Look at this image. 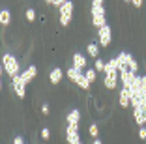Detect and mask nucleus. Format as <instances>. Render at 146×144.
Here are the masks:
<instances>
[{"mask_svg":"<svg viewBox=\"0 0 146 144\" xmlns=\"http://www.w3.org/2000/svg\"><path fill=\"white\" fill-rule=\"evenodd\" d=\"M2 62H4L6 73L13 79V77L19 73V62L15 60V56H13V54H4V56H2Z\"/></svg>","mask_w":146,"mask_h":144,"instance_id":"f257e3e1","label":"nucleus"},{"mask_svg":"<svg viewBox=\"0 0 146 144\" xmlns=\"http://www.w3.org/2000/svg\"><path fill=\"white\" fill-rule=\"evenodd\" d=\"M25 88H26V82L23 81L21 75H15L13 77V90H15V94H17L19 98H25Z\"/></svg>","mask_w":146,"mask_h":144,"instance_id":"f03ea898","label":"nucleus"},{"mask_svg":"<svg viewBox=\"0 0 146 144\" xmlns=\"http://www.w3.org/2000/svg\"><path fill=\"white\" fill-rule=\"evenodd\" d=\"M79 123H68V131H66V135H68V142L69 144H75L79 139Z\"/></svg>","mask_w":146,"mask_h":144,"instance_id":"7ed1b4c3","label":"nucleus"},{"mask_svg":"<svg viewBox=\"0 0 146 144\" xmlns=\"http://www.w3.org/2000/svg\"><path fill=\"white\" fill-rule=\"evenodd\" d=\"M133 116H135V122H137L139 125H146V109L144 107H135Z\"/></svg>","mask_w":146,"mask_h":144,"instance_id":"20e7f679","label":"nucleus"},{"mask_svg":"<svg viewBox=\"0 0 146 144\" xmlns=\"http://www.w3.org/2000/svg\"><path fill=\"white\" fill-rule=\"evenodd\" d=\"M99 43H101V45H105V47L111 43V28H109L107 25L99 28Z\"/></svg>","mask_w":146,"mask_h":144,"instance_id":"39448f33","label":"nucleus"},{"mask_svg":"<svg viewBox=\"0 0 146 144\" xmlns=\"http://www.w3.org/2000/svg\"><path fill=\"white\" fill-rule=\"evenodd\" d=\"M120 79H122V82H124V86H131V84H133V81L137 79V75H135L133 71H129V69H127V71H122L120 73Z\"/></svg>","mask_w":146,"mask_h":144,"instance_id":"423d86ee","label":"nucleus"},{"mask_svg":"<svg viewBox=\"0 0 146 144\" xmlns=\"http://www.w3.org/2000/svg\"><path fill=\"white\" fill-rule=\"evenodd\" d=\"M116 60H118V73L122 71H127V52H120V54L116 56Z\"/></svg>","mask_w":146,"mask_h":144,"instance_id":"0eeeda50","label":"nucleus"},{"mask_svg":"<svg viewBox=\"0 0 146 144\" xmlns=\"http://www.w3.org/2000/svg\"><path fill=\"white\" fill-rule=\"evenodd\" d=\"M36 75H38V69H36V66H30V68H28V69H25V71L21 73L23 81H25L26 84H28V82H30V81H32V79H34Z\"/></svg>","mask_w":146,"mask_h":144,"instance_id":"6e6552de","label":"nucleus"},{"mask_svg":"<svg viewBox=\"0 0 146 144\" xmlns=\"http://www.w3.org/2000/svg\"><path fill=\"white\" fill-rule=\"evenodd\" d=\"M116 82H118V75H116V73H107V75H105V86H107L109 90H114Z\"/></svg>","mask_w":146,"mask_h":144,"instance_id":"1a4fd4ad","label":"nucleus"},{"mask_svg":"<svg viewBox=\"0 0 146 144\" xmlns=\"http://www.w3.org/2000/svg\"><path fill=\"white\" fill-rule=\"evenodd\" d=\"M84 66H86V58L82 54H79V52H75V54H73V68L82 69Z\"/></svg>","mask_w":146,"mask_h":144,"instance_id":"9d476101","label":"nucleus"},{"mask_svg":"<svg viewBox=\"0 0 146 144\" xmlns=\"http://www.w3.org/2000/svg\"><path fill=\"white\" fill-rule=\"evenodd\" d=\"M107 73H118V60H109L107 64H105V75Z\"/></svg>","mask_w":146,"mask_h":144,"instance_id":"9b49d317","label":"nucleus"},{"mask_svg":"<svg viewBox=\"0 0 146 144\" xmlns=\"http://www.w3.org/2000/svg\"><path fill=\"white\" fill-rule=\"evenodd\" d=\"M82 75H84V73H82L81 69H77V68H69V69H68V77L71 79L73 82H77V81L81 79Z\"/></svg>","mask_w":146,"mask_h":144,"instance_id":"f8f14e48","label":"nucleus"},{"mask_svg":"<svg viewBox=\"0 0 146 144\" xmlns=\"http://www.w3.org/2000/svg\"><path fill=\"white\" fill-rule=\"evenodd\" d=\"M49 79H51L52 84L60 82V79H62V69H60V68H54V69L51 71V75H49Z\"/></svg>","mask_w":146,"mask_h":144,"instance_id":"ddd939ff","label":"nucleus"},{"mask_svg":"<svg viewBox=\"0 0 146 144\" xmlns=\"http://www.w3.org/2000/svg\"><path fill=\"white\" fill-rule=\"evenodd\" d=\"M71 11H73V2H71V0H66L64 4L60 6V13H64V15H71Z\"/></svg>","mask_w":146,"mask_h":144,"instance_id":"4468645a","label":"nucleus"},{"mask_svg":"<svg viewBox=\"0 0 146 144\" xmlns=\"http://www.w3.org/2000/svg\"><path fill=\"white\" fill-rule=\"evenodd\" d=\"M79 120H81V112H79L77 109L71 110L68 114V123H79Z\"/></svg>","mask_w":146,"mask_h":144,"instance_id":"2eb2a0df","label":"nucleus"},{"mask_svg":"<svg viewBox=\"0 0 146 144\" xmlns=\"http://www.w3.org/2000/svg\"><path fill=\"white\" fill-rule=\"evenodd\" d=\"M127 68H129V71H133V73H137V69H139V64H137V60L133 58V56L127 52Z\"/></svg>","mask_w":146,"mask_h":144,"instance_id":"dca6fc26","label":"nucleus"},{"mask_svg":"<svg viewBox=\"0 0 146 144\" xmlns=\"http://www.w3.org/2000/svg\"><path fill=\"white\" fill-rule=\"evenodd\" d=\"M92 23H94V26H98V28L107 25V23H105V15H92Z\"/></svg>","mask_w":146,"mask_h":144,"instance_id":"f3484780","label":"nucleus"},{"mask_svg":"<svg viewBox=\"0 0 146 144\" xmlns=\"http://www.w3.org/2000/svg\"><path fill=\"white\" fill-rule=\"evenodd\" d=\"M9 21H11V13L8 11V9H2V11H0V23H2V25H9Z\"/></svg>","mask_w":146,"mask_h":144,"instance_id":"a211bd4d","label":"nucleus"},{"mask_svg":"<svg viewBox=\"0 0 146 144\" xmlns=\"http://www.w3.org/2000/svg\"><path fill=\"white\" fill-rule=\"evenodd\" d=\"M120 105L124 107V109H125V107H129V105H131V98H129V96L124 92V90L120 92Z\"/></svg>","mask_w":146,"mask_h":144,"instance_id":"6ab92c4d","label":"nucleus"},{"mask_svg":"<svg viewBox=\"0 0 146 144\" xmlns=\"http://www.w3.org/2000/svg\"><path fill=\"white\" fill-rule=\"evenodd\" d=\"M88 54L94 56V58H98V54H99V47L96 45V43H90V45H88Z\"/></svg>","mask_w":146,"mask_h":144,"instance_id":"aec40b11","label":"nucleus"},{"mask_svg":"<svg viewBox=\"0 0 146 144\" xmlns=\"http://www.w3.org/2000/svg\"><path fill=\"white\" fill-rule=\"evenodd\" d=\"M77 84H79V86H81V88H82V90H88V88H90V81H88V79H86V77H84V75H82V77H81V79H79V81H77Z\"/></svg>","mask_w":146,"mask_h":144,"instance_id":"412c9836","label":"nucleus"},{"mask_svg":"<svg viewBox=\"0 0 146 144\" xmlns=\"http://www.w3.org/2000/svg\"><path fill=\"white\" fill-rule=\"evenodd\" d=\"M92 15H105L103 6H92Z\"/></svg>","mask_w":146,"mask_h":144,"instance_id":"4be33fe9","label":"nucleus"},{"mask_svg":"<svg viewBox=\"0 0 146 144\" xmlns=\"http://www.w3.org/2000/svg\"><path fill=\"white\" fill-rule=\"evenodd\" d=\"M69 23H71V15H64V13H60V25L68 26Z\"/></svg>","mask_w":146,"mask_h":144,"instance_id":"5701e85b","label":"nucleus"},{"mask_svg":"<svg viewBox=\"0 0 146 144\" xmlns=\"http://www.w3.org/2000/svg\"><path fill=\"white\" fill-rule=\"evenodd\" d=\"M84 77H86V79H88V81H96V69H88V71H86L84 73Z\"/></svg>","mask_w":146,"mask_h":144,"instance_id":"b1692460","label":"nucleus"},{"mask_svg":"<svg viewBox=\"0 0 146 144\" xmlns=\"http://www.w3.org/2000/svg\"><path fill=\"white\" fill-rule=\"evenodd\" d=\"M96 71H105V64L98 58H96Z\"/></svg>","mask_w":146,"mask_h":144,"instance_id":"393cba45","label":"nucleus"},{"mask_svg":"<svg viewBox=\"0 0 146 144\" xmlns=\"http://www.w3.org/2000/svg\"><path fill=\"white\" fill-rule=\"evenodd\" d=\"M26 19H28V21H34V19H36V11H34V9H26Z\"/></svg>","mask_w":146,"mask_h":144,"instance_id":"a878e982","label":"nucleus"},{"mask_svg":"<svg viewBox=\"0 0 146 144\" xmlns=\"http://www.w3.org/2000/svg\"><path fill=\"white\" fill-rule=\"evenodd\" d=\"M139 137H141V140L146 139V125H141V129H139Z\"/></svg>","mask_w":146,"mask_h":144,"instance_id":"bb28decb","label":"nucleus"},{"mask_svg":"<svg viewBox=\"0 0 146 144\" xmlns=\"http://www.w3.org/2000/svg\"><path fill=\"white\" fill-rule=\"evenodd\" d=\"M98 133H99L98 131V125H90V135L94 137V139H98Z\"/></svg>","mask_w":146,"mask_h":144,"instance_id":"cd10ccee","label":"nucleus"},{"mask_svg":"<svg viewBox=\"0 0 146 144\" xmlns=\"http://www.w3.org/2000/svg\"><path fill=\"white\" fill-rule=\"evenodd\" d=\"M139 82H141V90L146 92V77H139Z\"/></svg>","mask_w":146,"mask_h":144,"instance_id":"c85d7f7f","label":"nucleus"},{"mask_svg":"<svg viewBox=\"0 0 146 144\" xmlns=\"http://www.w3.org/2000/svg\"><path fill=\"white\" fill-rule=\"evenodd\" d=\"M49 137H51V133H49V129H47V127H43V129H41V139H45V140H47Z\"/></svg>","mask_w":146,"mask_h":144,"instance_id":"c756f323","label":"nucleus"},{"mask_svg":"<svg viewBox=\"0 0 146 144\" xmlns=\"http://www.w3.org/2000/svg\"><path fill=\"white\" fill-rule=\"evenodd\" d=\"M41 110H43V114H49V105H47V103H43V105H41Z\"/></svg>","mask_w":146,"mask_h":144,"instance_id":"7c9ffc66","label":"nucleus"},{"mask_svg":"<svg viewBox=\"0 0 146 144\" xmlns=\"http://www.w3.org/2000/svg\"><path fill=\"white\" fill-rule=\"evenodd\" d=\"M13 144H25L23 142V137H15V139H13Z\"/></svg>","mask_w":146,"mask_h":144,"instance_id":"2f4dec72","label":"nucleus"},{"mask_svg":"<svg viewBox=\"0 0 146 144\" xmlns=\"http://www.w3.org/2000/svg\"><path fill=\"white\" fill-rule=\"evenodd\" d=\"M64 2H66V0H52V6H58V8H60Z\"/></svg>","mask_w":146,"mask_h":144,"instance_id":"473e14b6","label":"nucleus"},{"mask_svg":"<svg viewBox=\"0 0 146 144\" xmlns=\"http://www.w3.org/2000/svg\"><path fill=\"white\" fill-rule=\"evenodd\" d=\"M131 4L137 6V8H141V6H142V0H131Z\"/></svg>","mask_w":146,"mask_h":144,"instance_id":"72a5a7b5","label":"nucleus"},{"mask_svg":"<svg viewBox=\"0 0 146 144\" xmlns=\"http://www.w3.org/2000/svg\"><path fill=\"white\" fill-rule=\"evenodd\" d=\"M92 6H103V0H92Z\"/></svg>","mask_w":146,"mask_h":144,"instance_id":"f704fd0d","label":"nucleus"},{"mask_svg":"<svg viewBox=\"0 0 146 144\" xmlns=\"http://www.w3.org/2000/svg\"><path fill=\"white\" fill-rule=\"evenodd\" d=\"M94 144H101V140H99V139H94Z\"/></svg>","mask_w":146,"mask_h":144,"instance_id":"c9c22d12","label":"nucleus"},{"mask_svg":"<svg viewBox=\"0 0 146 144\" xmlns=\"http://www.w3.org/2000/svg\"><path fill=\"white\" fill-rule=\"evenodd\" d=\"M45 2H47V4H52V0H45Z\"/></svg>","mask_w":146,"mask_h":144,"instance_id":"e433bc0d","label":"nucleus"},{"mask_svg":"<svg viewBox=\"0 0 146 144\" xmlns=\"http://www.w3.org/2000/svg\"><path fill=\"white\" fill-rule=\"evenodd\" d=\"M144 105H146V92H144Z\"/></svg>","mask_w":146,"mask_h":144,"instance_id":"4c0bfd02","label":"nucleus"},{"mask_svg":"<svg viewBox=\"0 0 146 144\" xmlns=\"http://www.w3.org/2000/svg\"><path fill=\"white\" fill-rule=\"evenodd\" d=\"M75 144H82V142H81V140H77V142H75Z\"/></svg>","mask_w":146,"mask_h":144,"instance_id":"58836bf2","label":"nucleus"},{"mask_svg":"<svg viewBox=\"0 0 146 144\" xmlns=\"http://www.w3.org/2000/svg\"><path fill=\"white\" fill-rule=\"evenodd\" d=\"M125 2H131V0H125Z\"/></svg>","mask_w":146,"mask_h":144,"instance_id":"ea45409f","label":"nucleus"}]
</instances>
